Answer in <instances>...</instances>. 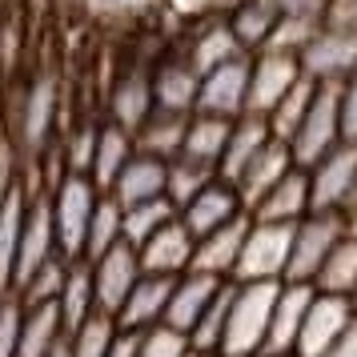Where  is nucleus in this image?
I'll return each instance as SVG.
<instances>
[{"label": "nucleus", "mask_w": 357, "mask_h": 357, "mask_svg": "<svg viewBox=\"0 0 357 357\" xmlns=\"http://www.w3.org/2000/svg\"><path fill=\"white\" fill-rule=\"evenodd\" d=\"M197 93H201V73L193 68V61L181 52V56H165L161 65L153 68V97L157 109L165 113H197Z\"/></svg>", "instance_id": "a211bd4d"}, {"label": "nucleus", "mask_w": 357, "mask_h": 357, "mask_svg": "<svg viewBox=\"0 0 357 357\" xmlns=\"http://www.w3.org/2000/svg\"><path fill=\"white\" fill-rule=\"evenodd\" d=\"M325 357H357V317L349 321V329H345L329 349H325Z\"/></svg>", "instance_id": "de8ad7c7"}, {"label": "nucleus", "mask_w": 357, "mask_h": 357, "mask_svg": "<svg viewBox=\"0 0 357 357\" xmlns=\"http://www.w3.org/2000/svg\"><path fill=\"white\" fill-rule=\"evenodd\" d=\"M113 333H116V317L113 313H93L84 325H77V329L68 333L73 357H109Z\"/></svg>", "instance_id": "58836bf2"}, {"label": "nucleus", "mask_w": 357, "mask_h": 357, "mask_svg": "<svg viewBox=\"0 0 357 357\" xmlns=\"http://www.w3.org/2000/svg\"><path fill=\"white\" fill-rule=\"evenodd\" d=\"M229 297H233V281H225V285H221L217 301H213V305L205 309V317H201V321H197V329L189 333L193 349H201V354H221V337H225V317H229Z\"/></svg>", "instance_id": "ea45409f"}, {"label": "nucleus", "mask_w": 357, "mask_h": 357, "mask_svg": "<svg viewBox=\"0 0 357 357\" xmlns=\"http://www.w3.org/2000/svg\"><path fill=\"white\" fill-rule=\"evenodd\" d=\"M137 157V137L129 129H121L113 121H105L97 132V153H93V169H89V177L97 185L100 193H109L113 189V181L121 177V169Z\"/></svg>", "instance_id": "bb28decb"}, {"label": "nucleus", "mask_w": 357, "mask_h": 357, "mask_svg": "<svg viewBox=\"0 0 357 357\" xmlns=\"http://www.w3.org/2000/svg\"><path fill=\"white\" fill-rule=\"evenodd\" d=\"M61 337H68V329H65V317H61V305H56V301L24 309L17 357H49L52 345H56Z\"/></svg>", "instance_id": "2f4dec72"}, {"label": "nucleus", "mask_w": 357, "mask_h": 357, "mask_svg": "<svg viewBox=\"0 0 357 357\" xmlns=\"http://www.w3.org/2000/svg\"><path fill=\"white\" fill-rule=\"evenodd\" d=\"M165 189H169V161L149 157V153L137 149V157L121 169V177L113 181L109 193L129 209V205H141V201H157V197H165Z\"/></svg>", "instance_id": "4be33fe9"}, {"label": "nucleus", "mask_w": 357, "mask_h": 357, "mask_svg": "<svg viewBox=\"0 0 357 357\" xmlns=\"http://www.w3.org/2000/svg\"><path fill=\"white\" fill-rule=\"evenodd\" d=\"M261 357H281V354H261Z\"/></svg>", "instance_id": "603ef678"}, {"label": "nucleus", "mask_w": 357, "mask_h": 357, "mask_svg": "<svg viewBox=\"0 0 357 357\" xmlns=\"http://www.w3.org/2000/svg\"><path fill=\"white\" fill-rule=\"evenodd\" d=\"M20 325H24V301L17 293H4L0 297V357H17Z\"/></svg>", "instance_id": "37998d69"}, {"label": "nucleus", "mask_w": 357, "mask_h": 357, "mask_svg": "<svg viewBox=\"0 0 357 357\" xmlns=\"http://www.w3.org/2000/svg\"><path fill=\"white\" fill-rule=\"evenodd\" d=\"M354 317H357V309H354L349 297H337V293H313L293 357H325V349L349 329Z\"/></svg>", "instance_id": "9d476101"}, {"label": "nucleus", "mask_w": 357, "mask_h": 357, "mask_svg": "<svg viewBox=\"0 0 357 357\" xmlns=\"http://www.w3.org/2000/svg\"><path fill=\"white\" fill-rule=\"evenodd\" d=\"M249 77H253V52H241L225 65L201 73V93H197V113L213 116H237L249 113Z\"/></svg>", "instance_id": "0eeeda50"}, {"label": "nucleus", "mask_w": 357, "mask_h": 357, "mask_svg": "<svg viewBox=\"0 0 357 357\" xmlns=\"http://www.w3.org/2000/svg\"><path fill=\"white\" fill-rule=\"evenodd\" d=\"M289 169H297V161H293L289 145L273 137V141H269V145L261 149L257 157H253V165H249V169H245V173H241L237 181H233V185L241 189L245 209H253V205H257L261 197L269 193V189H273L277 181H281L285 173H289Z\"/></svg>", "instance_id": "a878e982"}, {"label": "nucleus", "mask_w": 357, "mask_h": 357, "mask_svg": "<svg viewBox=\"0 0 357 357\" xmlns=\"http://www.w3.org/2000/svg\"><path fill=\"white\" fill-rule=\"evenodd\" d=\"M313 293H317V289H313V285H305V281H281V293H277V305H273V325H269V345H265V354L293 357Z\"/></svg>", "instance_id": "dca6fc26"}, {"label": "nucleus", "mask_w": 357, "mask_h": 357, "mask_svg": "<svg viewBox=\"0 0 357 357\" xmlns=\"http://www.w3.org/2000/svg\"><path fill=\"white\" fill-rule=\"evenodd\" d=\"M349 301H354V309H357V289H354V293H349Z\"/></svg>", "instance_id": "3c124183"}, {"label": "nucleus", "mask_w": 357, "mask_h": 357, "mask_svg": "<svg viewBox=\"0 0 357 357\" xmlns=\"http://www.w3.org/2000/svg\"><path fill=\"white\" fill-rule=\"evenodd\" d=\"M241 40L233 36V24L229 17H205L197 24V33L189 36V45H185V56L193 61L197 73H209V68L225 65L233 56H241Z\"/></svg>", "instance_id": "b1692460"}, {"label": "nucleus", "mask_w": 357, "mask_h": 357, "mask_svg": "<svg viewBox=\"0 0 357 357\" xmlns=\"http://www.w3.org/2000/svg\"><path fill=\"white\" fill-rule=\"evenodd\" d=\"M217 357H221V354H217Z\"/></svg>", "instance_id": "6e6d98bb"}, {"label": "nucleus", "mask_w": 357, "mask_h": 357, "mask_svg": "<svg viewBox=\"0 0 357 357\" xmlns=\"http://www.w3.org/2000/svg\"><path fill=\"white\" fill-rule=\"evenodd\" d=\"M49 357H73V345H68V337H61V341H56Z\"/></svg>", "instance_id": "09e8293b"}, {"label": "nucleus", "mask_w": 357, "mask_h": 357, "mask_svg": "<svg viewBox=\"0 0 357 357\" xmlns=\"http://www.w3.org/2000/svg\"><path fill=\"white\" fill-rule=\"evenodd\" d=\"M289 245H293V225H277V221H257L253 217L233 281H285Z\"/></svg>", "instance_id": "39448f33"}, {"label": "nucleus", "mask_w": 357, "mask_h": 357, "mask_svg": "<svg viewBox=\"0 0 357 357\" xmlns=\"http://www.w3.org/2000/svg\"><path fill=\"white\" fill-rule=\"evenodd\" d=\"M177 277H161V273H141V281L132 285V293L125 297V305L116 313V325L125 329H153L165 321V309L173 297Z\"/></svg>", "instance_id": "412c9836"}, {"label": "nucleus", "mask_w": 357, "mask_h": 357, "mask_svg": "<svg viewBox=\"0 0 357 357\" xmlns=\"http://www.w3.org/2000/svg\"><path fill=\"white\" fill-rule=\"evenodd\" d=\"M341 137L357 141V73L341 81Z\"/></svg>", "instance_id": "c03bdc74"}, {"label": "nucleus", "mask_w": 357, "mask_h": 357, "mask_svg": "<svg viewBox=\"0 0 357 357\" xmlns=\"http://www.w3.org/2000/svg\"><path fill=\"white\" fill-rule=\"evenodd\" d=\"M193 249H197V237L185 229L181 217H173L165 229H157L145 245H137L141 269H145V273H161V277L189 273V269H193Z\"/></svg>", "instance_id": "4468645a"}, {"label": "nucleus", "mask_w": 357, "mask_h": 357, "mask_svg": "<svg viewBox=\"0 0 357 357\" xmlns=\"http://www.w3.org/2000/svg\"><path fill=\"white\" fill-rule=\"evenodd\" d=\"M0 297H4V289H0Z\"/></svg>", "instance_id": "5fc2aeb1"}, {"label": "nucleus", "mask_w": 357, "mask_h": 357, "mask_svg": "<svg viewBox=\"0 0 357 357\" xmlns=\"http://www.w3.org/2000/svg\"><path fill=\"white\" fill-rule=\"evenodd\" d=\"M305 77L301 56L293 49H261L253 52V77H249V113L269 116L281 97Z\"/></svg>", "instance_id": "1a4fd4ad"}, {"label": "nucleus", "mask_w": 357, "mask_h": 357, "mask_svg": "<svg viewBox=\"0 0 357 357\" xmlns=\"http://www.w3.org/2000/svg\"><path fill=\"white\" fill-rule=\"evenodd\" d=\"M249 209H245V201H241V189H237L233 181L217 177V181H209L189 205H181L177 217L185 221V229H189L193 237H205V233L229 225V221H237Z\"/></svg>", "instance_id": "f8f14e48"}, {"label": "nucleus", "mask_w": 357, "mask_h": 357, "mask_svg": "<svg viewBox=\"0 0 357 357\" xmlns=\"http://www.w3.org/2000/svg\"><path fill=\"white\" fill-rule=\"evenodd\" d=\"M249 213L229 221V225L213 229L205 237H197V249H193V269L197 273H209V277H221V281H233L237 273V261H241V245H245V233H249Z\"/></svg>", "instance_id": "2eb2a0df"}, {"label": "nucleus", "mask_w": 357, "mask_h": 357, "mask_svg": "<svg viewBox=\"0 0 357 357\" xmlns=\"http://www.w3.org/2000/svg\"><path fill=\"white\" fill-rule=\"evenodd\" d=\"M313 213V197H309V169H289L285 177L277 181L269 193L261 197L257 205L249 209V217L257 221H277V225H297Z\"/></svg>", "instance_id": "f3484780"}, {"label": "nucleus", "mask_w": 357, "mask_h": 357, "mask_svg": "<svg viewBox=\"0 0 357 357\" xmlns=\"http://www.w3.org/2000/svg\"><path fill=\"white\" fill-rule=\"evenodd\" d=\"M285 17H301V20H325L333 0H277Z\"/></svg>", "instance_id": "a18cd8bd"}, {"label": "nucleus", "mask_w": 357, "mask_h": 357, "mask_svg": "<svg viewBox=\"0 0 357 357\" xmlns=\"http://www.w3.org/2000/svg\"><path fill=\"white\" fill-rule=\"evenodd\" d=\"M221 277H209V273H189L177 277V285H173V297H169V309H165V325H173L181 333H193L197 321L205 317V309L217 301V293H221Z\"/></svg>", "instance_id": "6ab92c4d"}, {"label": "nucleus", "mask_w": 357, "mask_h": 357, "mask_svg": "<svg viewBox=\"0 0 357 357\" xmlns=\"http://www.w3.org/2000/svg\"><path fill=\"white\" fill-rule=\"evenodd\" d=\"M313 97H317V81H313V77L305 73V77L293 84L285 97H281V105H277L273 113H269V129H273L277 141H285V145L293 141V132H297V125L305 121V113H309V105H313Z\"/></svg>", "instance_id": "f704fd0d"}, {"label": "nucleus", "mask_w": 357, "mask_h": 357, "mask_svg": "<svg viewBox=\"0 0 357 357\" xmlns=\"http://www.w3.org/2000/svg\"><path fill=\"white\" fill-rule=\"evenodd\" d=\"M273 141V129H269V116H257V113H245L233 121V132H229V145H225V157L217 165V173L225 181H237L253 165L261 149Z\"/></svg>", "instance_id": "5701e85b"}, {"label": "nucleus", "mask_w": 357, "mask_h": 357, "mask_svg": "<svg viewBox=\"0 0 357 357\" xmlns=\"http://www.w3.org/2000/svg\"><path fill=\"white\" fill-rule=\"evenodd\" d=\"M185 357H217V354H201V349H189Z\"/></svg>", "instance_id": "8fccbe9b"}, {"label": "nucleus", "mask_w": 357, "mask_h": 357, "mask_svg": "<svg viewBox=\"0 0 357 357\" xmlns=\"http://www.w3.org/2000/svg\"><path fill=\"white\" fill-rule=\"evenodd\" d=\"M29 189L24 181H13L8 193L0 197V289H13V269H17V249L24 233V213H29Z\"/></svg>", "instance_id": "393cba45"}, {"label": "nucleus", "mask_w": 357, "mask_h": 357, "mask_svg": "<svg viewBox=\"0 0 357 357\" xmlns=\"http://www.w3.org/2000/svg\"><path fill=\"white\" fill-rule=\"evenodd\" d=\"M97 132L100 125H81V129L68 132V141L61 145V161H65L68 173H84L93 169V153H97Z\"/></svg>", "instance_id": "79ce46f5"}, {"label": "nucleus", "mask_w": 357, "mask_h": 357, "mask_svg": "<svg viewBox=\"0 0 357 357\" xmlns=\"http://www.w3.org/2000/svg\"><path fill=\"white\" fill-rule=\"evenodd\" d=\"M345 233H349L345 213H309L305 221H297V225H293L285 281H305V285H313L317 273H321L325 257L337 249V241Z\"/></svg>", "instance_id": "20e7f679"}, {"label": "nucleus", "mask_w": 357, "mask_h": 357, "mask_svg": "<svg viewBox=\"0 0 357 357\" xmlns=\"http://www.w3.org/2000/svg\"><path fill=\"white\" fill-rule=\"evenodd\" d=\"M185 129H189V116L185 113L153 109V116H149L132 137H137V149H141V153L161 157V161H173V157H181V149H185Z\"/></svg>", "instance_id": "7c9ffc66"}, {"label": "nucleus", "mask_w": 357, "mask_h": 357, "mask_svg": "<svg viewBox=\"0 0 357 357\" xmlns=\"http://www.w3.org/2000/svg\"><path fill=\"white\" fill-rule=\"evenodd\" d=\"M281 281H233L221 357H261L269 345V325Z\"/></svg>", "instance_id": "f257e3e1"}, {"label": "nucleus", "mask_w": 357, "mask_h": 357, "mask_svg": "<svg viewBox=\"0 0 357 357\" xmlns=\"http://www.w3.org/2000/svg\"><path fill=\"white\" fill-rule=\"evenodd\" d=\"M56 113H61V84L52 73H40L20 105V145L29 153H45L52 149V129H56Z\"/></svg>", "instance_id": "ddd939ff"}, {"label": "nucleus", "mask_w": 357, "mask_h": 357, "mask_svg": "<svg viewBox=\"0 0 357 357\" xmlns=\"http://www.w3.org/2000/svg\"><path fill=\"white\" fill-rule=\"evenodd\" d=\"M193 349L189 333H181L173 325H153V329H141V345H137V357H185Z\"/></svg>", "instance_id": "a19ab883"}, {"label": "nucleus", "mask_w": 357, "mask_h": 357, "mask_svg": "<svg viewBox=\"0 0 357 357\" xmlns=\"http://www.w3.org/2000/svg\"><path fill=\"white\" fill-rule=\"evenodd\" d=\"M61 317H65V329L73 333L77 325H84L97 309V285H93V261L77 257L68 261V277H65V289H61Z\"/></svg>", "instance_id": "c756f323"}, {"label": "nucleus", "mask_w": 357, "mask_h": 357, "mask_svg": "<svg viewBox=\"0 0 357 357\" xmlns=\"http://www.w3.org/2000/svg\"><path fill=\"white\" fill-rule=\"evenodd\" d=\"M209 181H217V169H213V165L189 161V157H173V161H169V189H165V197L181 209V205H189Z\"/></svg>", "instance_id": "e433bc0d"}, {"label": "nucleus", "mask_w": 357, "mask_h": 357, "mask_svg": "<svg viewBox=\"0 0 357 357\" xmlns=\"http://www.w3.org/2000/svg\"><path fill=\"white\" fill-rule=\"evenodd\" d=\"M157 109V97H153V68H129L121 73L109 93V121L121 125V129L137 132Z\"/></svg>", "instance_id": "aec40b11"}, {"label": "nucleus", "mask_w": 357, "mask_h": 357, "mask_svg": "<svg viewBox=\"0 0 357 357\" xmlns=\"http://www.w3.org/2000/svg\"><path fill=\"white\" fill-rule=\"evenodd\" d=\"M137 345H141V329H125V325H116L113 345H109V357H137Z\"/></svg>", "instance_id": "49530a36"}, {"label": "nucleus", "mask_w": 357, "mask_h": 357, "mask_svg": "<svg viewBox=\"0 0 357 357\" xmlns=\"http://www.w3.org/2000/svg\"><path fill=\"white\" fill-rule=\"evenodd\" d=\"M229 132H233V121H229V116L193 113V116H189V129H185V149H181V157L201 161V165H213V169H217L221 157H225ZM217 177H221V173H217Z\"/></svg>", "instance_id": "c85d7f7f"}, {"label": "nucleus", "mask_w": 357, "mask_h": 357, "mask_svg": "<svg viewBox=\"0 0 357 357\" xmlns=\"http://www.w3.org/2000/svg\"><path fill=\"white\" fill-rule=\"evenodd\" d=\"M313 289L317 293H337V297H349L357 289V237L354 233H345L337 241V249L325 257L321 273L313 281Z\"/></svg>", "instance_id": "473e14b6"}, {"label": "nucleus", "mask_w": 357, "mask_h": 357, "mask_svg": "<svg viewBox=\"0 0 357 357\" xmlns=\"http://www.w3.org/2000/svg\"><path fill=\"white\" fill-rule=\"evenodd\" d=\"M345 137H341V84L333 81H317V97L309 105L305 121L297 125L289 141L293 161L301 169H313L325 153H333Z\"/></svg>", "instance_id": "7ed1b4c3"}, {"label": "nucleus", "mask_w": 357, "mask_h": 357, "mask_svg": "<svg viewBox=\"0 0 357 357\" xmlns=\"http://www.w3.org/2000/svg\"><path fill=\"white\" fill-rule=\"evenodd\" d=\"M52 257H61V245H56V221H52V197H49V189H36V193L29 197V213H24V233H20V249H17L13 289H20V285H24V281H29V277Z\"/></svg>", "instance_id": "6e6552de"}, {"label": "nucleus", "mask_w": 357, "mask_h": 357, "mask_svg": "<svg viewBox=\"0 0 357 357\" xmlns=\"http://www.w3.org/2000/svg\"><path fill=\"white\" fill-rule=\"evenodd\" d=\"M65 277H68V257H52L36 269L20 289H13L24 301V309L33 305H49V301H61V289H65Z\"/></svg>", "instance_id": "4c0bfd02"}, {"label": "nucleus", "mask_w": 357, "mask_h": 357, "mask_svg": "<svg viewBox=\"0 0 357 357\" xmlns=\"http://www.w3.org/2000/svg\"><path fill=\"white\" fill-rule=\"evenodd\" d=\"M281 4L277 0H241L233 13H229V24H233V36L241 40L245 52H261L273 45L277 24H281Z\"/></svg>", "instance_id": "cd10ccee"}, {"label": "nucleus", "mask_w": 357, "mask_h": 357, "mask_svg": "<svg viewBox=\"0 0 357 357\" xmlns=\"http://www.w3.org/2000/svg\"><path fill=\"white\" fill-rule=\"evenodd\" d=\"M125 241V205L113 193H100L97 213H93V225H89V241H84V257L93 261L100 253H109L113 245Z\"/></svg>", "instance_id": "72a5a7b5"}, {"label": "nucleus", "mask_w": 357, "mask_h": 357, "mask_svg": "<svg viewBox=\"0 0 357 357\" xmlns=\"http://www.w3.org/2000/svg\"><path fill=\"white\" fill-rule=\"evenodd\" d=\"M116 4H129V0H116Z\"/></svg>", "instance_id": "864d4df0"}, {"label": "nucleus", "mask_w": 357, "mask_h": 357, "mask_svg": "<svg viewBox=\"0 0 357 357\" xmlns=\"http://www.w3.org/2000/svg\"><path fill=\"white\" fill-rule=\"evenodd\" d=\"M49 197H52V221H56L61 257L68 261L84 257V241H89V225H93V213H97L100 189L84 173H65L49 189Z\"/></svg>", "instance_id": "f03ea898"}, {"label": "nucleus", "mask_w": 357, "mask_h": 357, "mask_svg": "<svg viewBox=\"0 0 357 357\" xmlns=\"http://www.w3.org/2000/svg\"><path fill=\"white\" fill-rule=\"evenodd\" d=\"M177 217V205L169 197H157V201H141V205H129L125 209V241L129 245H145L157 229H165Z\"/></svg>", "instance_id": "c9c22d12"}, {"label": "nucleus", "mask_w": 357, "mask_h": 357, "mask_svg": "<svg viewBox=\"0 0 357 357\" xmlns=\"http://www.w3.org/2000/svg\"><path fill=\"white\" fill-rule=\"evenodd\" d=\"M141 253H137V245L121 241L113 245L109 253H100L93 257V285H97V309L100 313H121L125 305V297L132 293V285L141 281Z\"/></svg>", "instance_id": "9b49d317"}, {"label": "nucleus", "mask_w": 357, "mask_h": 357, "mask_svg": "<svg viewBox=\"0 0 357 357\" xmlns=\"http://www.w3.org/2000/svg\"><path fill=\"white\" fill-rule=\"evenodd\" d=\"M313 213H345L357 201V141H341L309 169Z\"/></svg>", "instance_id": "423d86ee"}]
</instances>
